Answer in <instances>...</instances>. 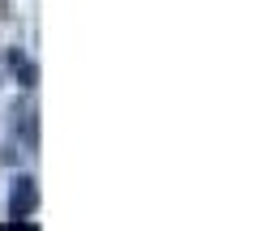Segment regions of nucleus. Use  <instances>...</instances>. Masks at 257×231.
Wrapping results in <instances>:
<instances>
[{"label": "nucleus", "instance_id": "obj_1", "mask_svg": "<svg viewBox=\"0 0 257 231\" xmlns=\"http://www.w3.org/2000/svg\"><path fill=\"white\" fill-rule=\"evenodd\" d=\"M35 201H39V188H35V180L30 176H18L13 180V197H9V222H26V214L35 210Z\"/></svg>", "mask_w": 257, "mask_h": 231}]
</instances>
